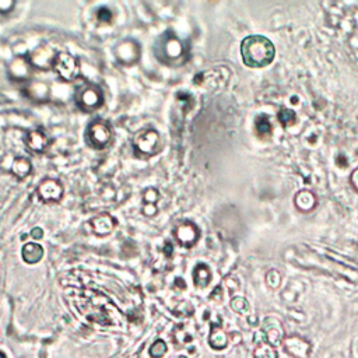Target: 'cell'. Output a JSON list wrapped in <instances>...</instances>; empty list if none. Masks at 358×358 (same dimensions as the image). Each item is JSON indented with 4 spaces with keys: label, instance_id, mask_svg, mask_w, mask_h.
Listing matches in <instances>:
<instances>
[{
    "label": "cell",
    "instance_id": "2",
    "mask_svg": "<svg viewBox=\"0 0 358 358\" xmlns=\"http://www.w3.org/2000/svg\"><path fill=\"white\" fill-rule=\"evenodd\" d=\"M133 149L137 156L153 157L162 150V140L160 133L154 129H145L139 132L133 139Z\"/></svg>",
    "mask_w": 358,
    "mask_h": 358
},
{
    "label": "cell",
    "instance_id": "18",
    "mask_svg": "<svg viewBox=\"0 0 358 358\" xmlns=\"http://www.w3.org/2000/svg\"><path fill=\"white\" fill-rule=\"evenodd\" d=\"M208 343L214 350H223L228 346V336L219 328H213L208 337Z\"/></svg>",
    "mask_w": 358,
    "mask_h": 358
},
{
    "label": "cell",
    "instance_id": "32",
    "mask_svg": "<svg viewBox=\"0 0 358 358\" xmlns=\"http://www.w3.org/2000/svg\"><path fill=\"white\" fill-rule=\"evenodd\" d=\"M0 358H7V357H6V354H5V352L0 351Z\"/></svg>",
    "mask_w": 358,
    "mask_h": 358
},
{
    "label": "cell",
    "instance_id": "30",
    "mask_svg": "<svg viewBox=\"0 0 358 358\" xmlns=\"http://www.w3.org/2000/svg\"><path fill=\"white\" fill-rule=\"evenodd\" d=\"M31 237L34 238V239H41V238L44 237V231L37 227V228H34V230L31 231Z\"/></svg>",
    "mask_w": 358,
    "mask_h": 358
},
{
    "label": "cell",
    "instance_id": "17",
    "mask_svg": "<svg viewBox=\"0 0 358 358\" xmlns=\"http://www.w3.org/2000/svg\"><path fill=\"white\" fill-rule=\"evenodd\" d=\"M12 172L18 179H25L31 173V162L25 157H18L13 162Z\"/></svg>",
    "mask_w": 358,
    "mask_h": 358
},
{
    "label": "cell",
    "instance_id": "25",
    "mask_svg": "<svg viewBox=\"0 0 358 358\" xmlns=\"http://www.w3.org/2000/svg\"><path fill=\"white\" fill-rule=\"evenodd\" d=\"M97 20L99 23H111L112 21V12L106 7H101L97 12Z\"/></svg>",
    "mask_w": 358,
    "mask_h": 358
},
{
    "label": "cell",
    "instance_id": "27",
    "mask_svg": "<svg viewBox=\"0 0 358 358\" xmlns=\"http://www.w3.org/2000/svg\"><path fill=\"white\" fill-rule=\"evenodd\" d=\"M254 341L258 344V346L267 343V337H266L265 332H263V330H260V332H258V333H255Z\"/></svg>",
    "mask_w": 358,
    "mask_h": 358
},
{
    "label": "cell",
    "instance_id": "5",
    "mask_svg": "<svg viewBox=\"0 0 358 358\" xmlns=\"http://www.w3.org/2000/svg\"><path fill=\"white\" fill-rule=\"evenodd\" d=\"M52 67L58 73L59 77L64 81H75L81 73L80 60L66 52H60L56 55Z\"/></svg>",
    "mask_w": 358,
    "mask_h": 358
},
{
    "label": "cell",
    "instance_id": "15",
    "mask_svg": "<svg viewBox=\"0 0 358 358\" xmlns=\"http://www.w3.org/2000/svg\"><path fill=\"white\" fill-rule=\"evenodd\" d=\"M21 255H23V259L25 263L34 265V263H38L42 259L44 248L38 243H25L23 246V250H21Z\"/></svg>",
    "mask_w": 358,
    "mask_h": 358
},
{
    "label": "cell",
    "instance_id": "16",
    "mask_svg": "<svg viewBox=\"0 0 358 358\" xmlns=\"http://www.w3.org/2000/svg\"><path fill=\"white\" fill-rule=\"evenodd\" d=\"M211 280V273H210V269H208L207 265H197L195 267V272H193V281H195V285H197L199 289H204L207 287L208 283Z\"/></svg>",
    "mask_w": 358,
    "mask_h": 358
},
{
    "label": "cell",
    "instance_id": "10",
    "mask_svg": "<svg viewBox=\"0 0 358 358\" xmlns=\"http://www.w3.org/2000/svg\"><path fill=\"white\" fill-rule=\"evenodd\" d=\"M116 59L122 64H133L136 63L140 58V45L133 40H126L121 42L115 49Z\"/></svg>",
    "mask_w": 358,
    "mask_h": 358
},
{
    "label": "cell",
    "instance_id": "28",
    "mask_svg": "<svg viewBox=\"0 0 358 358\" xmlns=\"http://www.w3.org/2000/svg\"><path fill=\"white\" fill-rule=\"evenodd\" d=\"M14 7V2H2L0 0V13H9Z\"/></svg>",
    "mask_w": 358,
    "mask_h": 358
},
{
    "label": "cell",
    "instance_id": "4",
    "mask_svg": "<svg viewBox=\"0 0 358 358\" xmlns=\"http://www.w3.org/2000/svg\"><path fill=\"white\" fill-rule=\"evenodd\" d=\"M184 53H185V49L182 42L173 34H165L161 37L160 44L157 45L158 58L167 64H176L182 59Z\"/></svg>",
    "mask_w": 358,
    "mask_h": 358
},
{
    "label": "cell",
    "instance_id": "9",
    "mask_svg": "<svg viewBox=\"0 0 358 358\" xmlns=\"http://www.w3.org/2000/svg\"><path fill=\"white\" fill-rule=\"evenodd\" d=\"M38 197L45 203H56L63 197V185L58 179H44L37 189Z\"/></svg>",
    "mask_w": 358,
    "mask_h": 358
},
{
    "label": "cell",
    "instance_id": "11",
    "mask_svg": "<svg viewBox=\"0 0 358 358\" xmlns=\"http://www.w3.org/2000/svg\"><path fill=\"white\" fill-rule=\"evenodd\" d=\"M263 332L266 333L267 343H269L270 346L278 347L280 344H283L285 335H284L281 322H278L276 318L265 319V322H263Z\"/></svg>",
    "mask_w": 358,
    "mask_h": 358
},
{
    "label": "cell",
    "instance_id": "1",
    "mask_svg": "<svg viewBox=\"0 0 358 358\" xmlns=\"http://www.w3.org/2000/svg\"><path fill=\"white\" fill-rule=\"evenodd\" d=\"M274 53V45L262 35L246 37L241 44L242 60L248 67H265L272 63Z\"/></svg>",
    "mask_w": 358,
    "mask_h": 358
},
{
    "label": "cell",
    "instance_id": "7",
    "mask_svg": "<svg viewBox=\"0 0 358 358\" xmlns=\"http://www.w3.org/2000/svg\"><path fill=\"white\" fill-rule=\"evenodd\" d=\"M173 235H175V239L181 246L192 248L199 241L200 231H199L196 224H193L191 221H184V223H181V224L175 227Z\"/></svg>",
    "mask_w": 358,
    "mask_h": 358
},
{
    "label": "cell",
    "instance_id": "22",
    "mask_svg": "<svg viewBox=\"0 0 358 358\" xmlns=\"http://www.w3.org/2000/svg\"><path fill=\"white\" fill-rule=\"evenodd\" d=\"M266 283H267V285H269L270 289L277 290L280 283H281V276H280V273H278L277 270H270V272L267 273V276H266Z\"/></svg>",
    "mask_w": 358,
    "mask_h": 358
},
{
    "label": "cell",
    "instance_id": "21",
    "mask_svg": "<svg viewBox=\"0 0 358 358\" xmlns=\"http://www.w3.org/2000/svg\"><path fill=\"white\" fill-rule=\"evenodd\" d=\"M270 121L267 119V116L260 115L256 121V130L259 132V134H270Z\"/></svg>",
    "mask_w": 358,
    "mask_h": 358
},
{
    "label": "cell",
    "instance_id": "23",
    "mask_svg": "<svg viewBox=\"0 0 358 358\" xmlns=\"http://www.w3.org/2000/svg\"><path fill=\"white\" fill-rule=\"evenodd\" d=\"M167 352V344L162 340H157L150 348V355L153 358H161Z\"/></svg>",
    "mask_w": 358,
    "mask_h": 358
},
{
    "label": "cell",
    "instance_id": "26",
    "mask_svg": "<svg viewBox=\"0 0 358 358\" xmlns=\"http://www.w3.org/2000/svg\"><path fill=\"white\" fill-rule=\"evenodd\" d=\"M278 119L283 122V125H289V123H291V122H294L295 119L294 112H293V111L283 110L280 114H278Z\"/></svg>",
    "mask_w": 358,
    "mask_h": 358
},
{
    "label": "cell",
    "instance_id": "20",
    "mask_svg": "<svg viewBox=\"0 0 358 358\" xmlns=\"http://www.w3.org/2000/svg\"><path fill=\"white\" fill-rule=\"evenodd\" d=\"M231 308L232 311H235L237 313L246 315L249 311V304L248 301L245 300L243 297H235V298H232L231 301Z\"/></svg>",
    "mask_w": 358,
    "mask_h": 358
},
{
    "label": "cell",
    "instance_id": "6",
    "mask_svg": "<svg viewBox=\"0 0 358 358\" xmlns=\"http://www.w3.org/2000/svg\"><path fill=\"white\" fill-rule=\"evenodd\" d=\"M87 137L93 147L105 149L112 141V129L110 127V125H106L104 122H93L88 126Z\"/></svg>",
    "mask_w": 358,
    "mask_h": 358
},
{
    "label": "cell",
    "instance_id": "8",
    "mask_svg": "<svg viewBox=\"0 0 358 358\" xmlns=\"http://www.w3.org/2000/svg\"><path fill=\"white\" fill-rule=\"evenodd\" d=\"M285 352L293 358H309L312 351L311 343L300 336H285L283 344Z\"/></svg>",
    "mask_w": 358,
    "mask_h": 358
},
{
    "label": "cell",
    "instance_id": "12",
    "mask_svg": "<svg viewBox=\"0 0 358 358\" xmlns=\"http://www.w3.org/2000/svg\"><path fill=\"white\" fill-rule=\"evenodd\" d=\"M90 228L91 231L98 235V237H106L110 235L111 232L115 230L116 227V220L111 216V214H99L97 217L90 220Z\"/></svg>",
    "mask_w": 358,
    "mask_h": 358
},
{
    "label": "cell",
    "instance_id": "14",
    "mask_svg": "<svg viewBox=\"0 0 358 358\" xmlns=\"http://www.w3.org/2000/svg\"><path fill=\"white\" fill-rule=\"evenodd\" d=\"M48 137L42 130H32L27 136V145L34 153H44L48 149Z\"/></svg>",
    "mask_w": 358,
    "mask_h": 358
},
{
    "label": "cell",
    "instance_id": "19",
    "mask_svg": "<svg viewBox=\"0 0 358 358\" xmlns=\"http://www.w3.org/2000/svg\"><path fill=\"white\" fill-rule=\"evenodd\" d=\"M254 358H278V352L276 347L270 346L269 343L260 344L255 348Z\"/></svg>",
    "mask_w": 358,
    "mask_h": 358
},
{
    "label": "cell",
    "instance_id": "29",
    "mask_svg": "<svg viewBox=\"0 0 358 358\" xmlns=\"http://www.w3.org/2000/svg\"><path fill=\"white\" fill-rule=\"evenodd\" d=\"M143 213L146 216H154L157 213V207L154 204H145L143 206Z\"/></svg>",
    "mask_w": 358,
    "mask_h": 358
},
{
    "label": "cell",
    "instance_id": "3",
    "mask_svg": "<svg viewBox=\"0 0 358 358\" xmlns=\"http://www.w3.org/2000/svg\"><path fill=\"white\" fill-rule=\"evenodd\" d=\"M76 104L84 112H95L104 105V93L98 86L86 84L76 93Z\"/></svg>",
    "mask_w": 358,
    "mask_h": 358
},
{
    "label": "cell",
    "instance_id": "24",
    "mask_svg": "<svg viewBox=\"0 0 358 358\" xmlns=\"http://www.w3.org/2000/svg\"><path fill=\"white\" fill-rule=\"evenodd\" d=\"M158 199H160V193H158V191L154 189V188H149V189L145 192V195H143L145 204H154V206H156Z\"/></svg>",
    "mask_w": 358,
    "mask_h": 358
},
{
    "label": "cell",
    "instance_id": "31",
    "mask_svg": "<svg viewBox=\"0 0 358 358\" xmlns=\"http://www.w3.org/2000/svg\"><path fill=\"white\" fill-rule=\"evenodd\" d=\"M248 320H249V324H250V326H256V325H258V318H256L255 315L248 316Z\"/></svg>",
    "mask_w": 358,
    "mask_h": 358
},
{
    "label": "cell",
    "instance_id": "13",
    "mask_svg": "<svg viewBox=\"0 0 358 358\" xmlns=\"http://www.w3.org/2000/svg\"><path fill=\"white\" fill-rule=\"evenodd\" d=\"M53 52L51 48L48 47H41L37 48L34 52L31 53V56L28 58L29 64L32 67L37 69H48V67H52L53 62H55Z\"/></svg>",
    "mask_w": 358,
    "mask_h": 358
}]
</instances>
